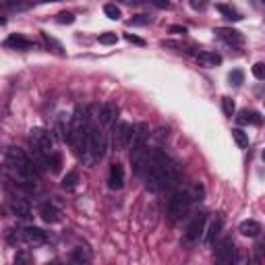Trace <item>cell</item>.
Wrapping results in <instances>:
<instances>
[{"instance_id": "6da1fadb", "label": "cell", "mask_w": 265, "mask_h": 265, "mask_svg": "<svg viewBox=\"0 0 265 265\" xmlns=\"http://www.w3.org/2000/svg\"><path fill=\"white\" fill-rule=\"evenodd\" d=\"M178 168L172 162L168 154H164L162 149H151L149 151V166H147V191L160 193L164 188H176L178 186Z\"/></svg>"}, {"instance_id": "7a4b0ae2", "label": "cell", "mask_w": 265, "mask_h": 265, "mask_svg": "<svg viewBox=\"0 0 265 265\" xmlns=\"http://www.w3.org/2000/svg\"><path fill=\"white\" fill-rule=\"evenodd\" d=\"M89 116H87V110L77 108L75 110V116H73V127H70V135H68V143L73 147V151L81 158L83 149L87 145V135H89Z\"/></svg>"}, {"instance_id": "3957f363", "label": "cell", "mask_w": 265, "mask_h": 265, "mask_svg": "<svg viewBox=\"0 0 265 265\" xmlns=\"http://www.w3.org/2000/svg\"><path fill=\"white\" fill-rule=\"evenodd\" d=\"M106 156V135L104 131L91 123L89 127V135H87V145L81 154V162L85 166H93L95 162H100Z\"/></svg>"}, {"instance_id": "277c9868", "label": "cell", "mask_w": 265, "mask_h": 265, "mask_svg": "<svg viewBox=\"0 0 265 265\" xmlns=\"http://www.w3.org/2000/svg\"><path fill=\"white\" fill-rule=\"evenodd\" d=\"M193 199H195V197L188 193L184 186L172 188V191H170V197H168V201H166V211H168L170 220H174V222L182 220V218L188 213V209H191Z\"/></svg>"}, {"instance_id": "5b68a950", "label": "cell", "mask_w": 265, "mask_h": 265, "mask_svg": "<svg viewBox=\"0 0 265 265\" xmlns=\"http://www.w3.org/2000/svg\"><path fill=\"white\" fill-rule=\"evenodd\" d=\"M29 141H31V149L35 154H42V156L54 154V139H52V133H48L46 129H42V127L31 129Z\"/></svg>"}, {"instance_id": "8992f818", "label": "cell", "mask_w": 265, "mask_h": 265, "mask_svg": "<svg viewBox=\"0 0 265 265\" xmlns=\"http://www.w3.org/2000/svg\"><path fill=\"white\" fill-rule=\"evenodd\" d=\"M131 131H133V127L129 123L114 125V129H112V145H114L116 151H123L131 145Z\"/></svg>"}, {"instance_id": "52a82bcc", "label": "cell", "mask_w": 265, "mask_h": 265, "mask_svg": "<svg viewBox=\"0 0 265 265\" xmlns=\"http://www.w3.org/2000/svg\"><path fill=\"white\" fill-rule=\"evenodd\" d=\"M205 224H207V215H205L203 211L197 213V215H193V220L188 222L186 232H184L186 243H197V240L203 236V232H205Z\"/></svg>"}, {"instance_id": "ba28073f", "label": "cell", "mask_w": 265, "mask_h": 265, "mask_svg": "<svg viewBox=\"0 0 265 265\" xmlns=\"http://www.w3.org/2000/svg\"><path fill=\"white\" fill-rule=\"evenodd\" d=\"M215 259H218L220 263H224V265L236 261V247H234L232 236L222 238V243H220L218 249H215Z\"/></svg>"}, {"instance_id": "9c48e42d", "label": "cell", "mask_w": 265, "mask_h": 265, "mask_svg": "<svg viewBox=\"0 0 265 265\" xmlns=\"http://www.w3.org/2000/svg\"><path fill=\"white\" fill-rule=\"evenodd\" d=\"M131 164H133V172H135L137 176H141L143 172H147V166H149V151L145 149V145L133 147V151H131Z\"/></svg>"}, {"instance_id": "30bf717a", "label": "cell", "mask_w": 265, "mask_h": 265, "mask_svg": "<svg viewBox=\"0 0 265 265\" xmlns=\"http://www.w3.org/2000/svg\"><path fill=\"white\" fill-rule=\"evenodd\" d=\"M100 125L102 127H110V125H114L116 118H118V106L116 102H104L100 106Z\"/></svg>"}, {"instance_id": "8fae6325", "label": "cell", "mask_w": 265, "mask_h": 265, "mask_svg": "<svg viewBox=\"0 0 265 265\" xmlns=\"http://www.w3.org/2000/svg\"><path fill=\"white\" fill-rule=\"evenodd\" d=\"M213 33L220 37V40L228 42L232 46H243L245 44V35L238 31V29H232V27H215Z\"/></svg>"}, {"instance_id": "7c38bea8", "label": "cell", "mask_w": 265, "mask_h": 265, "mask_svg": "<svg viewBox=\"0 0 265 265\" xmlns=\"http://www.w3.org/2000/svg\"><path fill=\"white\" fill-rule=\"evenodd\" d=\"M108 186L112 188V191H121V188L125 186V168L123 164H112L110 166V174H108Z\"/></svg>"}, {"instance_id": "4fadbf2b", "label": "cell", "mask_w": 265, "mask_h": 265, "mask_svg": "<svg viewBox=\"0 0 265 265\" xmlns=\"http://www.w3.org/2000/svg\"><path fill=\"white\" fill-rule=\"evenodd\" d=\"M23 240L31 247H40L44 243H48V234L42 228H35V226H29V228H23Z\"/></svg>"}, {"instance_id": "5bb4252c", "label": "cell", "mask_w": 265, "mask_h": 265, "mask_svg": "<svg viewBox=\"0 0 265 265\" xmlns=\"http://www.w3.org/2000/svg\"><path fill=\"white\" fill-rule=\"evenodd\" d=\"M5 46L7 48H13V50H35V44L31 40H27L25 35L21 33H13L5 40Z\"/></svg>"}, {"instance_id": "9a60e30c", "label": "cell", "mask_w": 265, "mask_h": 265, "mask_svg": "<svg viewBox=\"0 0 265 265\" xmlns=\"http://www.w3.org/2000/svg\"><path fill=\"white\" fill-rule=\"evenodd\" d=\"M147 137H149V127H147L145 123L133 125V131H131V147H141V145H145Z\"/></svg>"}, {"instance_id": "2e32d148", "label": "cell", "mask_w": 265, "mask_h": 265, "mask_svg": "<svg viewBox=\"0 0 265 265\" xmlns=\"http://www.w3.org/2000/svg\"><path fill=\"white\" fill-rule=\"evenodd\" d=\"M195 58H197V62H199L201 66H205V68H213V66H220V64H222V56L215 54V52H209V50H199V52H195Z\"/></svg>"}, {"instance_id": "e0dca14e", "label": "cell", "mask_w": 265, "mask_h": 265, "mask_svg": "<svg viewBox=\"0 0 265 265\" xmlns=\"http://www.w3.org/2000/svg\"><path fill=\"white\" fill-rule=\"evenodd\" d=\"M70 127H73V118L68 114H60L56 118V137L60 141H68V135H70Z\"/></svg>"}, {"instance_id": "ac0fdd59", "label": "cell", "mask_w": 265, "mask_h": 265, "mask_svg": "<svg viewBox=\"0 0 265 265\" xmlns=\"http://www.w3.org/2000/svg\"><path fill=\"white\" fill-rule=\"evenodd\" d=\"M222 226H224V218H222L220 213H215V218H213V220H211V224H209V228L205 230V232H207V234H205V238H203V240H205V245H211V243L218 238V234L222 232Z\"/></svg>"}, {"instance_id": "d6986e66", "label": "cell", "mask_w": 265, "mask_h": 265, "mask_svg": "<svg viewBox=\"0 0 265 265\" xmlns=\"http://www.w3.org/2000/svg\"><path fill=\"white\" fill-rule=\"evenodd\" d=\"M11 211H13V215L25 220V218L31 215V205H29V201H25V199H13V201H11Z\"/></svg>"}, {"instance_id": "ffe728a7", "label": "cell", "mask_w": 265, "mask_h": 265, "mask_svg": "<svg viewBox=\"0 0 265 265\" xmlns=\"http://www.w3.org/2000/svg\"><path fill=\"white\" fill-rule=\"evenodd\" d=\"M33 7V3H27V0H3V9L7 13H25Z\"/></svg>"}, {"instance_id": "44dd1931", "label": "cell", "mask_w": 265, "mask_h": 265, "mask_svg": "<svg viewBox=\"0 0 265 265\" xmlns=\"http://www.w3.org/2000/svg\"><path fill=\"white\" fill-rule=\"evenodd\" d=\"M238 232H240L243 236L255 238L257 234H261V224L255 222V220H245V222H240V226H238Z\"/></svg>"}, {"instance_id": "7402d4cb", "label": "cell", "mask_w": 265, "mask_h": 265, "mask_svg": "<svg viewBox=\"0 0 265 265\" xmlns=\"http://www.w3.org/2000/svg\"><path fill=\"white\" fill-rule=\"evenodd\" d=\"M236 123L240 127H247V125H261V116L257 112H251V110H240L238 116H236Z\"/></svg>"}, {"instance_id": "603a6c76", "label": "cell", "mask_w": 265, "mask_h": 265, "mask_svg": "<svg viewBox=\"0 0 265 265\" xmlns=\"http://www.w3.org/2000/svg\"><path fill=\"white\" fill-rule=\"evenodd\" d=\"M40 215H42V220L48 222V224H56V222H60V211H58L52 203H44L42 209H40Z\"/></svg>"}, {"instance_id": "cb8c5ba5", "label": "cell", "mask_w": 265, "mask_h": 265, "mask_svg": "<svg viewBox=\"0 0 265 265\" xmlns=\"http://www.w3.org/2000/svg\"><path fill=\"white\" fill-rule=\"evenodd\" d=\"M70 261L73 263H89L91 261V251L87 247H77L70 255Z\"/></svg>"}, {"instance_id": "d4e9b609", "label": "cell", "mask_w": 265, "mask_h": 265, "mask_svg": "<svg viewBox=\"0 0 265 265\" xmlns=\"http://www.w3.org/2000/svg\"><path fill=\"white\" fill-rule=\"evenodd\" d=\"M42 40H44V44L54 52V54H64V48H62V44L58 42V40H54V37L50 35V33H46V31H42Z\"/></svg>"}, {"instance_id": "484cf974", "label": "cell", "mask_w": 265, "mask_h": 265, "mask_svg": "<svg viewBox=\"0 0 265 265\" xmlns=\"http://www.w3.org/2000/svg\"><path fill=\"white\" fill-rule=\"evenodd\" d=\"M218 11H220V15H224L228 21H240L243 19V15L234 7H230V5H218Z\"/></svg>"}, {"instance_id": "4316f807", "label": "cell", "mask_w": 265, "mask_h": 265, "mask_svg": "<svg viewBox=\"0 0 265 265\" xmlns=\"http://www.w3.org/2000/svg\"><path fill=\"white\" fill-rule=\"evenodd\" d=\"M263 259H265V236L257 234L255 236V261L261 263Z\"/></svg>"}, {"instance_id": "83f0119b", "label": "cell", "mask_w": 265, "mask_h": 265, "mask_svg": "<svg viewBox=\"0 0 265 265\" xmlns=\"http://www.w3.org/2000/svg\"><path fill=\"white\" fill-rule=\"evenodd\" d=\"M5 238H7V243H9L11 247H19V245H21V240H23V230L9 228V230H7V234H5Z\"/></svg>"}, {"instance_id": "f1b7e54d", "label": "cell", "mask_w": 265, "mask_h": 265, "mask_svg": "<svg viewBox=\"0 0 265 265\" xmlns=\"http://www.w3.org/2000/svg\"><path fill=\"white\" fill-rule=\"evenodd\" d=\"M232 139L236 141V145L238 147H249V135L243 131V129H232Z\"/></svg>"}, {"instance_id": "f546056e", "label": "cell", "mask_w": 265, "mask_h": 265, "mask_svg": "<svg viewBox=\"0 0 265 265\" xmlns=\"http://www.w3.org/2000/svg\"><path fill=\"white\" fill-rule=\"evenodd\" d=\"M228 83H230L232 87H240V85L245 83V73H243L240 68H236V70H232V73L228 75Z\"/></svg>"}, {"instance_id": "4dcf8cb0", "label": "cell", "mask_w": 265, "mask_h": 265, "mask_svg": "<svg viewBox=\"0 0 265 265\" xmlns=\"http://www.w3.org/2000/svg\"><path fill=\"white\" fill-rule=\"evenodd\" d=\"M151 19L149 15H135L133 19H129V25H133V27H145V25H151Z\"/></svg>"}, {"instance_id": "1f68e13d", "label": "cell", "mask_w": 265, "mask_h": 265, "mask_svg": "<svg viewBox=\"0 0 265 265\" xmlns=\"http://www.w3.org/2000/svg\"><path fill=\"white\" fill-rule=\"evenodd\" d=\"M77 182H79V174L77 172H68L64 178H62V186L64 188H68V191H70V188H75V186H77Z\"/></svg>"}, {"instance_id": "d6a6232c", "label": "cell", "mask_w": 265, "mask_h": 265, "mask_svg": "<svg viewBox=\"0 0 265 265\" xmlns=\"http://www.w3.org/2000/svg\"><path fill=\"white\" fill-rule=\"evenodd\" d=\"M98 40H100V44H104V46H112V44L118 42V35L112 33V31H106V33H100V35H98Z\"/></svg>"}, {"instance_id": "836d02e7", "label": "cell", "mask_w": 265, "mask_h": 265, "mask_svg": "<svg viewBox=\"0 0 265 265\" xmlns=\"http://www.w3.org/2000/svg\"><path fill=\"white\" fill-rule=\"evenodd\" d=\"M222 108H224V114L226 116H234V112H236V106H234V100L232 98H222Z\"/></svg>"}, {"instance_id": "e575fe53", "label": "cell", "mask_w": 265, "mask_h": 265, "mask_svg": "<svg viewBox=\"0 0 265 265\" xmlns=\"http://www.w3.org/2000/svg\"><path fill=\"white\" fill-rule=\"evenodd\" d=\"M60 166H62V158H60V154H50L48 156V168L52 170V172H60Z\"/></svg>"}, {"instance_id": "d590c367", "label": "cell", "mask_w": 265, "mask_h": 265, "mask_svg": "<svg viewBox=\"0 0 265 265\" xmlns=\"http://www.w3.org/2000/svg\"><path fill=\"white\" fill-rule=\"evenodd\" d=\"M104 13H106V17L112 19V21H118V19H121V9H118L116 5H106V7H104Z\"/></svg>"}, {"instance_id": "8d00e7d4", "label": "cell", "mask_w": 265, "mask_h": 265, "mask_svg": "<svg viewBox=\"0 0 265 265\" xmlns=\"http://www.w3.org/2000/svg\"><path fill=\"white\" fill-rule=\"evenodd\" d=\"M56 21H58L60 25H73V23H75V15H73V13L62 11V13H58V15H56Z\"/></svg>"}, {"instance_id": "74e56055", "label": "cell", "mask_w": 265, "mask_h": 265, "mask_svg": "<svg viewBox=\"0 0 265 265\" xmlns=\"http://www.w3.org/2000/svg\"><path fill=\"white\" fill-rule=\"evenodd\" d=\"M253 75H255L257 79L265 81V62H257V64H253Z\"/></svg>"}, {"instance_id": "f35d334b", "label": "cell", "mask_w": 265, "mask_h": 265, "mask_svg": "<svg viewBox=\"0 0 265 265\" xmlns=\"http://www.w3.org/2000/svg\"><path fill=\"white\" fill-rule=\"evenodd\" d=\"M188 5H191L193 11H205L207 5H209V0H188Z\"/></svg>"}, {"instance_id": "ab89813d", "label": "cell", "mask_w": 265, "mask_h": 265, "mask_svg": "<svg viewBox=\"0 0 265 265\" xmlns=\"http://www.w3.org/2000/svg\"><path fill=\"white\" fill-rule=\"evenodd\" d=\"M125 40L131 42V44H137V46H145V42L141 40V37H137V35H133V33H127V35H125Z\"/></svg>"}, {"instance_id": "60d3db41", "label": "cell", "mask_w": 265, "mask_h": 265, "mask_svg": "<svg viewBox=\"0 0 265 265\" xmlns=\"http://www.w3.org/2000/svg\"><path fill=\"white\" fill-rule=\"evenodd\" d=\"M147 3H151L158 9H170V0H147Z\"/></svg>"}, {"instance_id": "b9f144b4", "label": "cell", "mask_w": 265, "mask_h": 265, "mask_svg": "<svg viewBox=\"0 0 265 265\" xmlns=\"http://www.w3.org/2000/svg\"><path fill=\"white\" fill-rule=\"evenodd\" d=\"M21 263H31V257H29L27 253H19V255L15 257V265H21Z\"/></svg>"}, {"instance_id": "7bdbcfd3", "label": "cell", "mask_w": 265, "mask_h": 265, "mask_svg": "<svg viewBox=\"0 0 265 265\" xmlns=\"http://www.w3.org/2000/svg\"><path fill=\"white\" fill-rule=\"evenodd\" d=\"M170 31H172V33H186V29H184V27H180V25L170 27Z\"/></svg>"}, {"instance_id": "ee69618b", "label": "cell", "mask_w": 265, "mask_h": 265, "mask_svg": "<svg viewBox=\"0 0 265 265\" xmlns=\"http://www.w3.org/2000/svg\"><path fill=\"white\" fill-rule=\"evenodd\" d=\"M37 3H42V5H48V3H60V0H37Z\"/></svg>"}, {"instance_id": "f6af8a7d", "label": "cell", "mask_w": 265, "mask_h": 265, "mask_svg": "<svg viewBox=\"0 0 265 265\" xmlns=\"http://www.w3.org/2000/svg\"><path fill=\"white\" fill-rule=\"evenodd\" d=\"M261 158H263V162H265V149H263V151H261Z\"/></svg>"}, {"instance_id": "bcb514c9", "label": "cell", "mask_w": 265, "mask_h": 265, "mask_svg": "<svg viewBox=\"0 0 265 265\" xmlns=\"http://www.w3.org/2000/svg\"><path fill=\"white\" fill-rule=\"evenodd\" d=\"M259 3H261V5H263V7H265V0H259Z\"/></svg>"}]
</instances>
